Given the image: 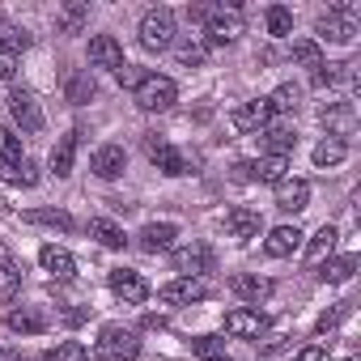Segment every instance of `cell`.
Returning <instances> with one entry per match:
<instances>
[{
  "label": "cell",
  "mask_w": 361,
  "mask_h": 361,
  "mask_svg": "<svg viewBox=\"0 0 361 361\" xmlns=\"http://www.w3.org/2000/svg\"><path fill=\"white\" fill-rule=\"evenodd\" d=\"M192 348L200 353V361L204 357H221V336H200V340H192Z\"/></svg>",
  "instance_id": "obj_45"
},
{
  "label": "cell",
  "mask_w": 361,
  "mask_h": 361,
  "mask_svg": "<svg viewBox=\"0 0 361 361\" xmlns=\"http://www.w3.org/2000/svg\"><path fill=\"white\" fill-rule=\"evenodd\" d=\"M77 145H81V132H77V128H73L68 136H60V140H56V149H51V174H56V178H68V174H73Z\"/></svg>",
  "instance_id": "obj_22"
},
{
  "label": "cell",
  "mask_w": 361,
  "mask_h": 361,
  "mask_svg": "<svg viewBox=\"0 0 361 361\" xmlns=\"http://www.w3.org/2000/svg\"><path fill=\"white\" fill-rule=\"evenodd\" d=\"M230 123H234L238 132H264V128L272 123V106H268V98H251V102L234 106V111H230Z\"/></svg>",
  "instance_id": "obj_9"
},
{
  "label": "cell",
  "mask_w": 361,
  "mask_h": 361,
  "mask_svg": "<svg viewBox=\"0 0 361 361\" xmlns=\"http://www.w3.org/2000/svg\"><path fill=\"white\" fill-rule=\"evenodd\" d=\"M43 327H47V314L35 310V306H22V310L9 314V331H18V336H39Z\"/></svg>",
  "instance_id": "obj_27"
},
{
  "label": "cell",
  "mask_w": 361,
  "mask_h": 361,
  "mask_svg": "<svg viewBox=\"0 0 361 361\" xmlns=\"http://www.w3.org/2000/svg\"><path fill=\"white\" fill-rule=\"evenodd\" d=\"M298 361H323V348H319V344H306V348L298 353Z\"/></svg>",
  "instance_id": "obj_47"
},
{
  "label": "cell",
  "mask_w": 361,
  "mask_h": 361,
  "mask_svg": "<svg viewBox=\"0 0 361 361\" xmlns=\"http://www.w3.org/2000/svg\"><path fill=\"white\" fill-rule=\"evenodd\" d=\"M39 264H43V272H51L56 281H73V276H77V259H73L64 247H56V243H47V247L39 251Z\"/></svg>",
  "instance_id": "obj_19"
},
{
  "label": "cell",
  "mask_w": 361,
  "mask_h": 361,
  "mask_svg": "<svg viewBox=\"0 0 361 361\" xmlns=\"http://www.w3.org/2000/svg\"><path fill=\"white\" fill-rule=\"evenodd\" d=\"M106 285H111V293H115V298H123L128 306H140V302L149 298V285H145V276H140V272H132V268H111Z\"/></svg>",
  "instance_id": "obj_7"
},
{
  "label": "cell",
  "mask_w": 361,
  "mask_h": 361,
  "mask_svg": "<svg viewBox=\"0 0 361 361\" xmlns=\"http://www.w3.org/2000/svg\"><path fill=\"white\" fill-rule=\"evenodd\" d=\"M90 238H98L106 251H119V247L128 243V234H123L111 217H94V221H90Z\"/></svg>",
  "instance_id": "obj_28"
},
{
  "label": "cell",
  "mask_w": 361,
  "mask_h": 361,
  "mask_svg": "<svg viewBox=\"0 0 361 361\" xmlns=\"http://www.w3.org/2000/svg\"><path fill=\"white\" fill-rule=\"evenodd\" d=\"M336 226H319L314 230V238H310V247H306V264H319V259H327L331 255V247H336Z\"/></svg>",
  "instance_id": "obj_33"
},
{
  "label": "cell",
  "mask_w": 361,
  "mask_h": 361,
  "mask_svg": "<svg viewBox=\"0 0 361 361\" xmlns=\"http://www.w3.org/2000/svg\"><path fill=\"white\" fill-rule=\"evenodd\" d=\"M90 170L98 174V178H119L123 170H128V153H123V145H102V149H94V161H90Z\"/></svg>",
  "instance_id": "obj_13"
},
{
  "label": "cell",
  "mask_w": 361,
  "mask_h": 361,
  "mask_svg": "<svg viewBox=\"0 0 361 361\" xmlns=\"http://www.w3.org/2000/svg\"><path fill=\"white\" fill-rule=\"evenodd\" d=\"M204 47H226V43H234L238 35H243V13L238 9H209V18H204Z\"/></svg>",
  "instance_id": "obj_4"
},
{
  "label": "cell",
  "mask_w": 361,
  "mask_h": 361,
  "mask_svg": "<svg viewBox=\"0 0 361 361\" xmlns=\"http://www.w3.org/2000/svg\"><path fill=\"white\" fill-rule=\"evenodd\" d=\"M60 35H81V26L90 22V5H85V0H73V5H64L60 9Z\"/></svg>",
  "instance_id": "obj_32"
},
{
  "label": "cell",
  "mask_w": 361,
  "mask_h": 361,
  "mask_svg": "<svg viewBox=\"0 0 361 361\" xmlns=\"http://www.w3.org/2000/svg\"><path fill=\"white\" fill-rule=\"evenodd\" d=\"M344 81H353V64H319V68L310 73V85H314V90H336V85H344Z\"/></svg>",
  "instance_id": "obj_26"
},
{
  "label": "cell",
  "mask_w": 361,
  "mask_h": 361,
  "mask_svg": "<svg viewBox=\"0 0 361 361\" xmlns=\"http://www.w3.org/2000/svg\"><path fill=\"white\" fill-rule=\"evenodd\" d=\"M302 247V230L298 226H276L268 238H264V251L272 255V259H285V255H293Z\"/></svg>",
  "instance_id": "obj_23"
},
{
  "label": "cell",
  "mask_w": 361,
  "mask_h": 361,
  "mask_svg": "<svg viewBox=\"0 0 361 361\" xmlns=\"http://www.w3.org/2000/svg\"><path fill=\"white\" fill-rule=\"evenodd\" d=\"M230 293H234V298H243V302H251V306H259V302L272 293V281L251 276V272H234V276H230Z\"/></svg>",
  "instance_id": "obj_20"
},
{
  "label": "cell",
  "mask_w": 361,
  "mask_h": 361,
  "mask_svg": "<svg viewBox=\"0 0 361 361\" xmlns=\"http://www.w3.org/2000/svg\"><path fill=\"white\" fill-rule=\"evenodd\" d=\"M174 238H178V226H170V221H153V226H145V230L136 234V247L149 251V255H157V251H170Z\"/></svg>",
  "instance_id": "obj_17"
},
{
  "label": "cell",
  "mask_w": 361,
  "mask_h": 361,
  "mask_svg": "<svg viewBox=\"0 0 361 361\" xmlns=\"http://www.w3.org/2000/svg\"><path fill=\"white\" fill-rule=\"evenodd\" d=\"M226 331L238 336V340H259V336L268 331V319H264L259 310H247V306H243V310H230V314H226Z\"/></svg>",
  "instance_id": "obj_12"
},
{
  "label": "cell",
  "mask_w": 361,
  "mask_h": 361,
  "mask_svg": "<svg viewBox=\"0 0 361 361\" xmlns=\"http://www.w3.org/2000/svg\"><path fill=\"white\" fill-rule=\"evenodd\" d=\"M268 106H272V115H293V111L302 106V90H298L293 81H285V85H276V90H272Z\"/></svg>",
  "instance_id": "obj_30"
},
{
  "label": "cell",
  "mask_w": 361,
  "mask_h": 361,
  "mask_svg": "<svg viewBox=\"0 0 361 361\" xmlns=\"http://www.w3.org/2000/svg\"><path fill=\"white\" fill-rule=\"evenodd\" d=\"M0 361H22V353L18 348H0Z\"/></svg>",
  "instance_id": "obj_48"
},
{
  "label": "cell",
  "mask_w": 361,
  "mask_h": 361,
  "mask_svg": "<svg viewBox=\"0 0 361 361\" xmlns=\"http://www.w3.org/2000/svg\"><path fill=\"white\" fill-rule=\"evenodd\" d=\"M174 264H178V272L183 276H204V272H213V247H204V243H192V247H183L174 255Z\"/></svg>",
  "instance_id": "obj_15"
},
{
  "label": "cell",
  "mask_w": 361,
  "mask_h": 361,
  "mask_svg": "<svg viewBox=\"0 0 361 361\" xmlns=\"http://www.w3.org/2000/svg\"><path fill=\"white\" fill-rule=\"evenodd\" d=\"M22 361H26V357H22Z\"/></svg>",
  "instance_id": "obj_51"
},
{
  "label": "cell",
  "mask_w": 361,
  "mask_h": 361,
  "mask_svg": "<svg viewBox=\"0 0 361 361\" xmlns=\"http://www.w3.org/2000/svg\"><path fill=\"white\" fill-rule=\"evenodd\" d=\"M319 119H323V128H331L336 140H344V136L357 128V111H353V102H331V106L319 111Z\"/></svg>",
  "instance_id": "obj_18"
},
{
  "label": "cell",
  "mask_w": 361,
  "mask_h": 361,
  "mask_svg": "<svg viewBox=\"0 0 361 361\" xmlns=\"http://www.w3.org/2000/svg\"><path fill=\"white\" fill-rule=\"evenodd\" d=\"M204 361H230V357H226V353H221V357H204Z\"/></svg>",
  "instance_id": "obj_49"
},
{
  "label": "cell",
  "mask_w": 361,
  "mask_h": 361,
  "mask_svg": "<svg viewBox=\"0 0 361 361\" xmlns=\"http://www.w3.org/2000/svg\"><path fill=\"white\" fill-rule=\"evenodd\" d=\"M18 64H22V56H18L13 47L0 43V81H13V77H18Z\"/></svg>",
  "instance_id": "obj_43"
},
{
  "label": "cell",
  "mask_w": 361,
  "mask_h": 361,
  "mask_svg": "<svg viewBox=\"0 0 361 361\" xmlns=\"http://www.w3.org/2000/svg\"><path fill=\"white\" fill-rule=\"evenodd\" d=\"M132 98H136L140 111H170L174 98H178V85L170 77H161V73H145L140 85L132 90Z\"/></svg>",
  "instance_id": "obj_3"
},
{
  "label": "cell",
  "mask_w": 361,
  "mask_h": 361,
  "mask_svg": "<svg viewBox=\"0 0 361 361\" xmlns=\"http://www.w3.org/2000/svg\"><path fill=\"white\" fill-rule=\"evenodd\" d=\"M0 43H5V47H13L18 56L30 47V30H18V26H0Z\"/></svg>",
  "instance_id": "obj_42"
},
{
  "label": "cell",
  "mask_w": 361,
  "mask_h": 361,
  "mask_svg": "<svg viewBox=\"0 0 361 361\" xmlns=\"http://www.w3.org/2000/svg\"><path fill=\"white\" fill-rule=\"evenodd\" d=\"M115 77H119V85H132V90H136V85H140V77H145V73H136V68H128V64H123V68H119V73H115Z\"/></svg>",
  "instance_id": "obj_46"
},
{
  "label": "cell",
  "mask_w": 361,
  "mask_h": 361,
  "mask_svg": "<svg viewBox=\"0 0 361 361\" xmlns=\"http://www.w3.org/2000/svg\"><path fill=\"white\" fill-rule=\"evenodd\" d=\"M204 56H209V47H204V43H196V39L174 43V60L183 64V68H200V64H204Z\"/></svg>",
  "instance_id": "obj_36"
},
{
  "label": "cell",
  "mask_w": 361,
  "mask_h": 361,
  "mask_svg": "<svg viewBox=\"0 0 361 361\" xmlns=\"http://www.w3.org/2000/svg\"><path fill=\"white\" fill-rule=\"evenodd\" d=\"M140 47H145V51H166V47H174V9L157 5V9H149V13L140 18Z\"/></svg>",
  "instance_id": "obj_2"
},
{
  "label": "cell",
  "mask_w": 361,
  "mask_h": 361,
  "mask_svg": "<svg viewBox=\"0 0 361 361\" xmlns=\"http://www.w3.org/2000/svg\"><path fill=\"white\" fill-rule=\"evenodd\" d=\"M348 306H353V302H340V306H331V310H327V314L319 319V331L327 336L331 327H340V323H344V314H348Z\"/></svg>",
  "instance_id": "obj_44"
},
{
  "label": "cell",
  "mask_w": 361,
  "mask_h": 361,
  "mask_svg": "<svg viewBox=\"0 0 361 361\" xmlns=\"http://www.w3.org/2000/svg\"><path fill=\"white\" fill-rule=\"evenodd\" d=\"M47 361H90V348L81 340H64V344H56L47 353Z\"/></svg>",
  "instance_id": "obj_40"
},
{
  "label": "cell",
  "mask_w": 361,
  "mask_h": 361,
  "mask_svg": "<svg viewBox=\"0 0 361 361\" xmlns=\"http://www.w3.org/2000/svg\"><path fill=\"white\" fill-rule=\"evenodd\" d=\"M94 353H98L102 361H132V357L140 353V336H136L132 327H123V323H106V327L98 331Z\"/></svg>",
  "instance_id": "obj_1"
},
{
  "label": "cell",
  "mask_w": 361,
  "mask_h": 361,
  "mask_svg": "<svg viewBox=\"0 0 361 361\" xmlns=\"http://www.w3.org/2000/svg\"><path fill=\"white\" fill-rule=\"evenodd\" d=\"M234 170H238L243 183H281L289 161L285 157H259V161H238Z\"/></svg>",
  "instance_id": "obj_8"
},
{
  "label": "cell",
  "mask_w": 361,
  "mask_h": 361,
  "mask_svg": "<svg viewBox=\"0 0 361 361\" xmlns=\"http://www.w3.org/2000/svg\"><path fill=\"white\" fill-rule=\"evenodd\" d=\"M26 221L30 226H51V230H73V217L64 209H30Z\"/></svg>",
  "instance_id": "obj_35"
},
{
  "label": "cell",
  "mask_w": 361,
  "mask_h": 361,
  "mask_svg": "<svg viewBox=\"0 0 361 361\" xmlns=\"http://www.w3.org/2000/svg\"><path fill=\"white\" fill-rule=\"evenodd\" d=\"M264 22H268V35H272V39H285V35H293V13H289L285 5H268Z\"/></svg>",
  "instance_id": "obj_34"
},
{
  "label": "cell",
  "mask_w": 361,
  "mask_h": 361,
  "mask_svg": "<svg viewBox=\"0 0 361 361\" xmlns=\"http://www.w3.org/2000/svg\"><path fill=\"white\" fill-rule=\"evenodd\" d=\"M0 161H5V166L22 161V136L13 128H0Z\"/></svg>",
  "instance_id": "obj_38"
},
{
  "label": "cell",
  "mask_w": 361,
  "mask_h": 361,
  "mask_svg": "<svg viewBox=\"0 0 361 361\" xmlns=\"http://www.w3.org/2000/svg\"><path fill=\"white\" fill-rule=\"evenodd\" d=\"M9 111H13L18 128H22V132H30V136H35V132H43V123H47V119H43V106H39V98H35L30 90H22V85L9 94Z\"/></svg>",
  "instance_id": "obj_5"
},
{
  "label": "cell",
  "mask_w": 361,
  "mask_h": 361,
  "mask_svg": "<svg viewBox=\"0 0 361 361\" xmlns=\"http://www.w3.org/2000/svg\"><path fill=\"white\" fill-rule=\"evenodd\" d=\"M310 157H314V166H319V170H327V166H340V161L348 157V145H344V140H336V136H327V140H319V145H314V153H310Z\"/></svg>",
  "instance_id": "obj_31"
},
{
  "label": "cell",
  "mask_w": 361,
  "mask_h": 361,
  "mask_svg": "<svg viewBox=\"0 0 361 361\" xmlns=\"http://www.w3.org/2000/svg\"><path fill=\"white\" fill-rule=\"evenodd\" d=\"M357 255H336V259H327L323 268H319V276L327 281V285H344V281H353V272H357Z\"/></svg>",
  "instance_id": "obj_29"
},
{
  "label": "cell",
  "mask_w": 361,
  "mask_h": 361,
  "mask_svg": "<svg viewBox=\"0 0 361 361\" xmlns=\"http://www.w3.org/2000/svg\"><path fill=\"white\" fill-rule=\"evenodd\" d=\"M293 60H298L302 68H310V73H314V68L323 64V51H319V43H314V39H298V43H293Z\"/></svg>",
  "instance_id": "obj_39"
},
{
  "label": "cell",
  "mask_w": 361,
  "mask_h": 361,
  "mask_svg": "<svg viewBox=\"0 0 361 361\" xmlns=\"http://www.w3.org/2000/svg\"><path fill=\"white\" fill-rule=\"evenodd\" d=\"M314 30H319V39H327V43H353V39H357V22H353L348 13H336V9H327Z\"/></svg>",
  "instance_id": "obj_14"
},
{
  "label": "cell",
  "mask_w": 361,
  "mask_h": 361,
  "mask_svg": "<svg viewBox=\"0 0 361 361\" xmlns=\"http://www.w3.org/2000/svg\"><path fill=\"white\" fill-rule=\"evenodd\" d=\"M209 298V285L196 281V276H178L170 285H161V302L166 306H192V302H204Z\"/></svg>",
  "instance_id": "obj_10"
},
{
  "label": "cell",
  "mask_w": 361,
  "mask_h": 361,
  "mask_svg": "<svg viewBox=\"0 0 361 361\" xmlns=\"http://www.w3.org/2000/svg\"><path fill=\"white\" fill-rule=\"evenodd\" d=\"M64 98H68L73 106H85V102H94V98H98V85H94V77H90V73H68V77H64Z\"/></svg>",
  "instance_id": "obj_25"
},
{
  "label": "cell",
  "mask_w": 361,
  "mask_h": 361,
  "mask_svg": "<svg viewBox=\"0 0 361 361\" xmlns=\"http://www.w3.org/2000/svg\"><path fill=\"white\" fill-rule=\"evenodd\" d=\"M90 64L94 68H106V73H119L123 68V47L115 35H94L90 39Z\"/></svg>",
  "instance_id": "obj_11"
},
{
  "label": "cell",
  "mask_w": 361,
  "mask_h": 361,
  "mask_svg": "<svg viewBox=\"0 0 361 361\" xmlns=\"http://www.w3.org/2000/svg\"><path fill=\"white\" fill-rule=\"evenodd\" d=\"M145 153H149V161L161 170V174H170V178H178V174H188V157L178 153L174 145H166L161 136H145Z\"/></svg>",
  "instance_id": "obj_6"
},
{
  "label": "cell",
  "mask_w": 361,
  "mask_h": 361,
  "mask_svg": "<svg viewBox=\"0 0 361 361\" xmlns=\"http://www.w3.org/2000/svg\"><path fill=\"white\" fill-rule=\"evenodd\" d=\"M226 230H230V238H259L264 221H259L255 209H230L226 213Z\"/></svg>",
  "instance_id": "obj_24"
},
{
  "label": "cell",
  "mask_w": 361,
  "mask_h": 361,
  "mask_svg": "<svg viewBox=\"0 0 361 361\" xmlns=\"http://www.w3.org/2000/svg\"><path fill=\"white\" fill-rule=\"evenodd\" d=\"M306 204H310V183H306V178H281V183H276V209L302 213Z\"/></svg>",
  "instance_id": "obj_16"
},
{
  "label": "cell",
  "mask_w": 361,
  "mask_h": 361,
  "mask_svg": "<svg viewBox=\"0 0 361 361\" xmlns=\"http://www.w3.org/2000/svg\"><path fill=\"white\" fill-rule=\"evenodd\" d=\"M259 136H264V149H268V157H289V153L298 149V132H293L289 123H268Z\"/></svg>",
  "instance_id": "obj_21"
},
{
  "label": "cell",
  "mask_w": 361,
  "mask_h": 361,
  "mask_svg": "<svg viewBox=\"0 0 361 361\" xmlns=\"http://www.w3.org/2000/svg\"><path fill=\"white\" fill-rule=\"evenodd\" d=\"M18 285H22V272L13 259H0V302H13L18 298Z\"/></svg>",
  "instance_id": "obj_37"
},
{
  "label": "cell",
  "mask_w": 361,
  "mask_h": 361,
  "mask_svg": "<svg viewBox=\"0 0 361 361\" xmlns=\"http://www.w3.org/2000/svg\"><path fill=\"white\" fill-rule=\"evenodd\" d=\"M348 361H353V357H348Z\"/></svg>",
  "instance_id": "obj_50"
},
{
  "label": "cell",
  "mask_w": 361,
  "mask_h": 361,
  "mask_svg": "<svg viewBox=\"0 0 361 361\" xmlns=\"http://www.w3.org/2000/svg\"><path fill=\"white\" fill-rule=\"evenodd\" d=\"M9 183H18V188H35V183H39V166L22 157L18 166H9Z\"/></svg>",
  "instance_id": "obj_41"
}]
</instances>
